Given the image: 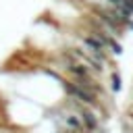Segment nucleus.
<instances>
[{
	"label": "nucleus",
	"instance_id": "1",
	"mask_svg": "<svg viewBox=\"0 0 133 133\" xmlns=\"http://www.w3.org/2000/svg\"><path fill=\"white\" fill-rule=\"evenodd\" d=\"M64 87H66V91L73 96V98H77L79 102H83V104H94L96 100H94V94L89 91V89H83V87H79L77 83L73 85V83H64Z\"/></svg>",
	"mask_w": 133,
	"mask_h": 133
},
{
	"label": "nucleus",
	"instance_id": "2",
	"mask_svg": "<svg viewBox=\"0 0 133 133\" xmlns=\"http://www.w3.org/2000/svg\"><path fill=\"white\" fill-rule=\"evenodd\" d=\"M81 123H83L87 129H96V127H98V118H96V114L89 112V110H83V112H81Z\"/></svg>",
	"mask_w": 133,
	"mask_h": 133
},
{
	"label": "nucleus",
	"instance_id": "3",
	"mask_svg": "<svg viewBox=\"0 0 133 133\" xmlns=\"http://www.w3.org/2000/svg\"><path fill=\"white\" fill-rule=\"evenodd\" d=\"M64 121H66V125H69L71 129H81V125H83V123H81V118H77L75 114H66V116H64Z\"/></svg>",
	"mask_w": 133,
	"mask_h": 133
},
{
	"label": "nucleus",
	"instance_id": "4",
	"mask_svg": "<svg viewBox=\"0 0 133 133\" xmlns=\"http://www.w3.org/2000/svg\"><path fill=\"white\" fill-rule=\"evenodd\" d=\"M106 46H110V52H112V54H121V52H123L121 44H116L112 37H108V39H106Z\"/></svg>",
	"mask_w": 133,
	"mask_h": 133
},
{
	"label": "nucleus",
	"instance_id": "5",
	"mask_svg": "<svg viewBox=\"0 0 133 133\" xmlns=\"http://www.w3.org/2000/svg\"><path fill=\"white\" fill-rule=\"evenodd\" d=\"M112 89H114V91L121 89V77H118L116 73H112Z\"/></svg>",
	"mask_w": 133,
	"mask_h": 133
},
{
	"label": "nucleus",
	"instance_id": "6",
	"mask_svg": "<svg viewBox=\"0 0 133 133\" xmlns=\"http://www.w3.org/2000/svg\"><path fill=\"white\" fill-rule=\"evenodd\" d=\"M131 118H133V116H131Z\"/></svg>",
	"mask_w": 133,
	"mask_h": 133
}]
</instances>
